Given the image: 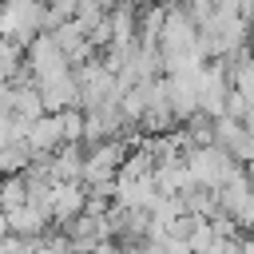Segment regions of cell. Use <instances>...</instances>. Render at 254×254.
I'll return each mask as SVG.
<instances>
[{"mask_svg": "<svg viewBox=\"0 0 254 254\" xmlns=\"http://www.w3.org/2000/svg\"><path fill=\"white\" fill-rule=\"evenodd\" d=\"M226 115H230V119H238V123H246V115H250V99H246L238 87H234V91H230V99H226Z\"/></svg>", "mask_w": 254, "mask_h": 254, "instance_id": "16", "label": "cell"}, {"mask_svg": "<svg viewBox=\"0 0 254 254\" xmlns=\"http://www.w3.org/2000/svg\"><path fill=\"white\" fill-rule=\"evenodd\" d=\"M28 167H32V151H28V143H12V147H0V179L24 175Z\"/></svg>", "mask_w": 254, "mask_h": 254, "instance_id": "9", "label": "cell"}, {"mask_svg": "<svg viewBox=\"0 0 254 254\" xmlns=\"http://www.w3.org/2000/svg\"><path fill=\"white\" fill-rule=\"evenodd\" d=\"M52 226L56 230H64L67 222H75L79 214H87V190H83V183H64V187H56V198H52Z\"/></svg>", "mask_w": 254, "mask_h": 254, "instance_id": "3", "label": "cell"}, {"mask_svg": "<svg viewBox=\"0 0 254 254\" xmlns=\"http://www.w3.org/2000/svg\"><path fill=\"white\" fill-rule=\"evenodd\" d=\"M0 206H4L8 214L20 210V206H28V179H24V175H12V179L0 183Z\"/></svg>", "mask_w": 254, "mask_h": 254, "instance_id": "10", "label": "cell"}, {"mask_svg": "<svg viewBox=\"0 0 254 254\" xmlns=\"http://www.w3.org/2000/svg\"><path fill=\"white\" fill-rule=\"evenodd\" d=\"M198 222H202V218H194V214H183V218H175V222L167 226V238H171V242H187V246H190V238H194Z\"/></svg>", "mask_w": 254, "mask_h": 254, "instance_id": "15", "label": "cell"}, {"mask_svg": "<svg viewBox=\"0 0 254 254\" xmlns=\"http://www.w3.org/2000/svg\"><path fill=\"white\" fill-rule=\"evenodd\" d=\"M214 238H218V234H214V226H210V222H198V230H194V238H190V250L198 254V250H206Z\"/></svg>", "mask_w": 254, "mask_h": 254, "instance_id": "17", "label": "cell"}, {"mask_svg": "<svg viewBox=\"0 0 254 254\" xmlns=\"http://www.w3.org/2000/svg\"><path fill=\"white\" fill-rule=\"evenodd\" d=\"M8 222H12V234H16V238H44V234L52 230V214L40 210V206H32V202L20 206V210H12Z\"/></svg>", "mask_w": 254, "mask_h": 254, "instance_id": "5", "label": "cell"}, {"mask_svg": "<svg viewBox=\"0 0 254 254\" xmlns=\"http://www.w3.org/2000/svg\"><path fill=\"white\" fill-rule=\"evenodd\" d=\"M238 254H254V242H246V238H242V246H238Z\"/></svg>", "mask_w": 254, "mask_h": 254, "instance_id": "21", "label": "cell"}, {"mask_svg": "<svg viewBox=\"0 0 254 254\" xmlns=\"http://www.w3.org/2000/svg\"><path fill=\"white\" fill-rule=\"evenodd\" d=\"M155 187H159V194H183V190H190L194 179H190L187 159H179V163H159V167H155Z\"/></svg>", "mask_w": 254, "mask_h": 254, "instance_id": "6", "label": "cell"}, {"mask_svg": "<svg viewBox=\"0 0 254 254\" xmlns=\"http://www.w3.org/2000/svg\"><path fill=\"white\" fill-rule=\"evenodd\" d=\"M28 151L32 155H56L60 147H64V135H60V123H56V115H44V119H36L32 127H28Z\"/></svg>", "mask_w": 254, "mask_h": 254, "instance_id": "4", "label": "cell"}, {"mask_svg": "<svg viewBox=\"0 0 254 254\" xmlns=\"http://www.w3.org/2000/svg\"><path fill=\"white\" fill-rule=\"evenodd\" d=\"M12 115L24 119V123H36L44 119V99H40V87H12Z\"/></svg>", "mask_w": 254, "mask_h": 254, "instance_id": "7", "label": "cell"}, {"mask_svg": "<svg viewBox=\"0 0 254 254\" xmlns=\"http://www.w3.org/2000/svg\"><path fill=\"white\" fill-rule=\"evenodd\" d=\"M242 123L238 119H230V115H222V119H214V147H222V151H230L238 139H242Z\"/></svg>", "mask_w": 254, "mask_h": 254, "instance_id": "14", "label": "cell"}, {"mask_svg": "<svg viewBox=\"0 0 254 254\" xmlns=\"http://www.w3.org/2000/svg\"><path fill=\"white\" fill-rule=\"evenodd\" d=\"M8 8H36V4H44V0H4Z\"/></svg>", "mask_w": 254, "mask_h": 254, "instance_id": "19", "label": "cell"}, {"mask_svg": "<svg viewBox=\"0 0 254 254\" xmlns=\"http://www.w3.org/2000/svg\"><path fill=\"white\" fill-rule=\"evenodd\" d=\"M183 202H187V214H194V218H202V222H210V218L222 210L218 190H206V187H190V190H183Z\"/></svg>", "mask_w": 254, "mask_h": 254, "instance_id": "8", "label": "cell"}, {"mask_svg": "<svg viewBox=\"0 0 254 254\" xmlns=\"http://www.w3.org/2000/svg\"><path fill=\"white\" fill-rule=\"evenodd\" d=\"M56 123H60V135H64V143H83L87 111H79V107H67V111H60V115H56Z\"/></svg>", "mask_w": 254, "mask_h": 254, "instance_id": "12", "label": "cell"}, {"mask_svg": "<svg viewBox=\"0 0 254 254\" xmlns=\"http://www.w3.org/2000/svg\"><path fill=\"white\" fill-rule=\"evenodd\" d=\"M246 242H254V230H250V234H246Z\"/></svg>", "mask_w": 254, "mask_h": 254, "instance_id": "22", "label": "cell"}, {"mask_svg": "<svg viewBox=\"0 0 254 254\" xmlns=\"http://www.w3.org/2000/svg\"><path fill=\"white\" fill-rule=\"evenodd\" d=\"M8 234H12V222H8V210H4V206H0V242H4V238H8Z\"/></svg>", "mask_w": 254, "mask_h": 254, "instance_id": "18", "label": "cell"}, {"mask_svg": "<svg viewBox=\"0 0 254 254\" xmlns=\"http://www.w3.org/2000/svg\"><path fill=\"white\" fill-rule=\"evenodd\" d=\"M20 67H24V48L0 36V83H12L20 75Z\"/></svg>", "mask_w": 254, "mask_h": 254, "instance_id": "11", "label": "cell"}, {"mask_svg": "<svg viewBox=\"0 0 254 254\" xmlns=\"http://www.w3.org/2000/svg\"><path fill=\"white\" fill-rule=\"evenodd\" d=\"M187 167H190L194 187H206V190H222V183L238 171L234 155L222 151V147H194L187 155Z\"/></svg>", "mask_w": 254, "mask_h": 254, "instance_id": "1", "label": "cell"}, {"mask_svg": "<svg viewBox=\"0 0 254 254\" xmlns=\"http://www.w3.org/2000/svg\"><path fill=\"white\" fill-rule=\"evenodd\" d=\"M24 64L32 67V75H36V79H40V75H52V71L71 67V64H67V56L60 52V44H56L48 32H40V36L32 40V48L24 52Z\"/></svg>", "mask_w": 254, "mask_h": 254, "instance_id": "2", "label": "cell"}, {"mask_svg": "<svg viewBox=\"0 0 254 254\" xmlns=\"http://www.w3.org/2000/svg\"><path fill=\"white\" fill-rule=\"evenodd\" d=\"M155 222L159 226H171L175 218H183L187 214V202H183V194H159V202H155Z\"/></svg>", "mask_w": 254, "mask_h": 254, "instance_id": "13", "label": "cell"}, {"mask_svg": "<svg viewBox=\"0 0 254 254\" xmlns=\"http://www.w3.org/2000/svg\"><path fill=\"white\" fill-rule=\"evenodd\" d=\"M0 183H4V179H0Z\"/></svg>", "mask_w": 254, "mask_h": 254, "instance_id": "23", "label": "cell"}, {"mask_svg": "<svg viewBox=\"0 0 254 254\" xmlns=\"http://www.w3.org/2000/svg\"><path fill=\"white\" fill-rule=\"evenodd\" d=\"M123 254H151V250H147V242H143V246H123Z\"/></svg>", "mask_w": 254, "mask_h": 254, "instance_id": "20", "label": "cell"}]
</instances>
